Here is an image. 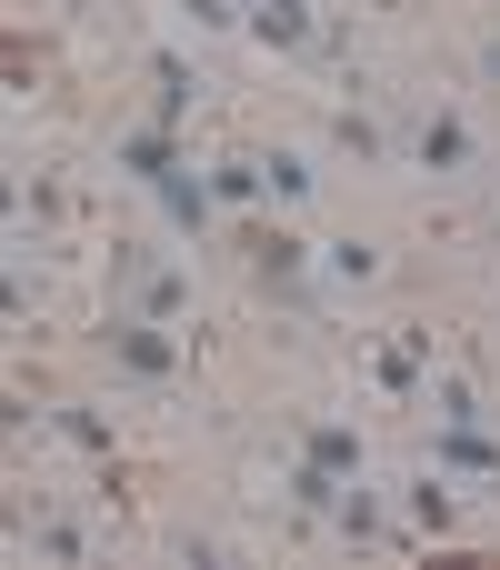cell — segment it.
Masks as SVG:
<instances>
[{
	"mask_svg": "<svg viewBox=\"0 0 500 570\" xmlns=\"http://www.w3.org/2000/svg\"><path fill=\"white\" fill-rule=\"evenodd\" d=\"M120 160H130L140 180H160V170H170V140H160V130H130V140H120Z\"/></svg>",
	"mask_w": 500,
	"mask_h": 570,
	"instance_id": "cell-7",
	"label": "cell"
},
{
	"mask_svg": "<svg viewBox=\"0 0 500 570\" xmlns=\"http://www.w3.org/2000/svg\"><path fill=\"white\" fill-rule=\"evenodd\" d=\"M160 200H170V220H190V230H200V210H210L220 190H210V180H190V170H160Z\"/></svg>",
	"mask_w": 500,
	"mask_h": 570,
	"instance_id": "cell-3",
	"label": "cell"
},
{
	"mask_svg": "<svg viewBox=\"0 0 500 570\" xmlns=\"http://www.w3.org/2000/svg\"><path fill=\"white\" fill-rule=\"evenodd\" d=\"M441 451H451V471H500V451L481 441V421H451V431H441Z\"/></svg>",
	"mask_w": 500,
	"mask_h": 570,
	"instance_id": "cell-4",
	"label": "cell"
},
{
	"mask_svg": "<svg viewBox=\"0 0 500 570\" xmlns=\"http://www.w3.org/2000/svg\"><path fill=\"white\" fill-rule=\"evenodd\" d=\"M241 20H251L271 50H301V40H311V0H241Z\"/></svg>",
	"mask_w": 500,
	"mask_h": 570,
	"instance_id": "cell-2",
	"label": "cell"
},
{
	"mask_svg": "<svg viewBox=\"0 0 500 570\" xmlns=\"http://www.w3.org/2000/svg\"><path fill=\"white\" fill-rule=\"evenodd\" d=\"M170 110H190V70H180V60H160V120H170Z\"/></svg>",
	"mask_w": 500,
	"mask_h": 570,
	"instance_id": "cell-10",
	"label": "cell"
},
{
	"mask_svg": "<svg viewBox=\"0 0 500 570\" xmlns=\"http://www.w3.org/2000/svg\"><path fill=\"white\" fill-rule=\"evenodd\" d=\"M421 160H431V170L471 160V130H461V120H431V130H421Z\"/></svg>",
	"mask_w": 500,
	"mask_h": 570,
	"instance_id": "cell-5",
	"label": "cell"
},
{
	"mask_svg": "<svg viewBox=\"0 0 500 570\" xmlns=\"http://www.w3.org/2000/svg\"><path fill=\"white\" fill-rule=\"evenodd\" d=\"M311 461H321V471H361V441H351L341 421H321V431H311Z\"/></svg>",
	"mask_w": 500,
	"mask_h": 570,
	"instance_id": "cell-6",
	"label": "cell"
},
{
	"mask_svg": "<svg viewBox=\"0 0 500 570\" xmlns=\"http://www.w3.org/2000/svg\"><path fill=\"white\" fill-rule=\"evenodd\" d=\"M180 10H190V20H241L231 0H180Z\"/></svg>",
	"mask_w": 500,
	"mask_h": 570,
	"instance_id": "cell-11",
	"label": "cell"
},
{
	"mask_svg": "<svg viewBox=\"0 0 500 570\" xmlns=\"http://www.w3.org/2000/svg\"><path fill=\"white\" fill-rule=\"evenodd\" d=\"M210 190H220V200H251V190H261V170H251V160H220V170H210Z\"/></svg>",
	"mask_w": 500,
	"mask_h": 570,
	"instance_id": "cell-9",
	"label": "cell"
},
{
	"mask_svg": "<svg viewBox=\"0 0 500 570\" xmlns=\"http://www.w3.org/2000/svg\"><path fill=\"white\" fill-rule=\"evenodd\" d=\"M331 521H341L351 541H361V531H381V511H371V491H341V501H331Z\"/></svg>",
	"mask_w": 500,
	"mask_h": 570,
	"instance_id": "cell-8",
	"label": "cell"
},
{
	"mask_svg": "<svg viewBox=\"0 0 500 570\" xmlns=\"http://www.w3.org/2000/svg\"><path fill=\"white\" fill-rule=\"evenodd\" d=\"M110 351H120V371H140V381H170V361H180V351L160 341V321H120Z\"/></svg>",
	"mask_w": 500,
	"mask_h": 570,
	"instance_id": "cell-1",
	"label": "cell"
}]
</instances>
